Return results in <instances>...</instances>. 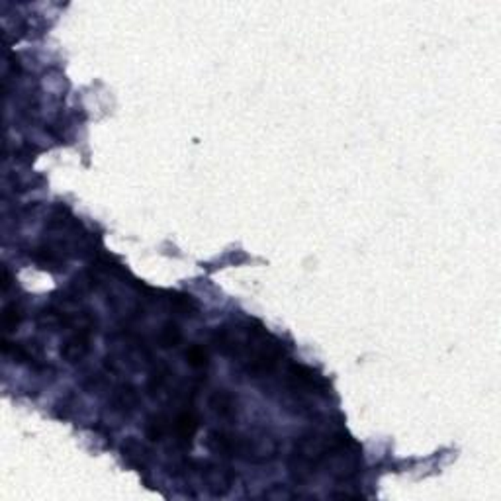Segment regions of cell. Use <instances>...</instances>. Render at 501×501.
I'll return each instance as SVG.
<instances>
[{"label": "cell", "instance_id": "obj_1", "mask_svg": "<svg viewBox=\"0 0 501 501\" xmlns=\"http://www.w3.org/2000/svg\"><path fill=\"white\" fill-rule=\"evenodd\" d=\"M206 447L221 456H237L243 461L265 462L276 456V445L271 439L255 441L251 437L233 435L228 431H210L204 439Z\"/></svg>", "mask_w": 501, "mask_h": 501}, {"label": "cell", "instance_id": "obj_2", "mask_svg": "<svg viewBox=\"0 0 501 501\" xmlns=\"http://www.w3.org/2000/svg\"><path fill=\"white\" fill-rule=\"evenodd\" d=\"M73 326H75V333L61 347V356L71 365L81 363L82 358L90 352V341H93V335H95L96 321L90 313L84 312L81 315H77Z\"/></svg>", "mask_w": 501, "mask_h": 501}, {"label": "cell", "instance_id": "obj_3", "mask_svg": "<svg viewBox=\"0 0 501 501\" xmlns=\"http://www.w3.org/2000/svg\"><path fill=\"white\" fill-rule=\"evenodd\" d=\"M198 470L212 496H225L230 491L233 478L225 468H219L216 464H198Z\"/></svg>", "mask_w": 501, "mask_h": 501}, {"label": "cell", "instance_id": "obj_4", "mask_svg": "<svg viewBox=\"0 0 501 501\" xmlns=\"http://www.w3.org/2000/svg\"><path fill=\"white\" fill-rule=\"evenodd\" d=\"M288 384L294 390L313 393V390H319L321 388L323 380L319 378L310 366L290 365V368H288Z\"/></svg>", "mask_w": 501, "mask_h": 501}, {"label": "cell", "instance_id": "obj_5", "mask_svg": "<svg viewBox=\"0 0 501 501\" xmlns=\"http://www.w3.org/2000/svg\"><path fill=\"white\" fill-rule=\"evenodd\" d=\"M210 407L219 417H233L237 413V398L228 390H217L210 398Z\"/></svg>", "mask_w": 501, "mask_h": 501}, {"label": "cell", "instance_id": "obj_6", "mask_svg": "<svg viewBox=\"0 0 501 501\" xmlns=\"http://www.w3.org/2000/svg\"><path fill=\"white\" fill-rule=\"evenodd\" d=\"M198 415L194 413V411H184V413H180L175 421V433L176 437L180 439V441H184V443H190L192 439H194V435L198 431Z\"/></svg>", "mask_w": 501, "mask_h": 501}, {"label": "cell", "instance_id": "obj_7", "mask_svg": "<svg viewBox=\"0 0 501 501\" xmlns=\"http://www.w3.org/2000/svg\"><path fill=\"white\" fill-rule=\"evenodd\" d=\"M180 341H182V331H180V327L176 326L175 321H167V323L161 327V331H159V345H161L163 349H173L176 345H180Z\"/></svg>", "mask_w": 501, "mask_h": 501}, {"label": "cell", "instance_id": "obj_8", "mask_svg": "<svg viewBox=\"0 0 501 501\" xmlns=\"http://www.w3.org/2000/svg\"><path fill=\"white\" fill-rule=\"evenodd\" d=\"M22 321V310L16 306V304H8L4 308V313H2V326H4V331L12 333L16 331V327L20 326Z\"/></svg>", "mask_w": 501, "mask_h": 501}, {"label": "cell", "instance_id": "obj_9", "mask_svg": "<svg viewBox=\"0 0 501 501\" xmlns=\"http://www.w3.org/2000/svg\"><path fill=\"white\" fill-rule=\"evenodd\" d=\"M167 429L169 427H167V419H164L163 415H155L147 423V437H149L151 441H161L163 435L167 433Z\"/></svg>", "mask_w": 501, "mask_h": 501}, {"label": "cell", "instance_id": "obj_10", "mask_svg": "<svg viewBox=\"0 0 501 501\" xmlns=\"http://www.w3.org/2000/svg\"><path fill=\"white\" fill-rule=\"evenodd\" d=\"M186 363L192 368H204V366L208 365V352H206L204 347L192 345L188 351H186Z\"/></svg>", "mask_w": 501, "mask_h": 501}, {"label": "cell", "instance_id": "obj_11", "mask_svg": "<svg viewBox=\"0 0 501 501\" xmlns=\"http://www.w3.org/2000/svg\"><path fill=\"white\" fill-rule=\"evenodd\" d=\"M10 284H12V276H10L8 269L4 267V269H2V290L6 292V290L10 288Z\"/></svg>", "mask_w": 501, "mask_h": 501}]
</instances>
